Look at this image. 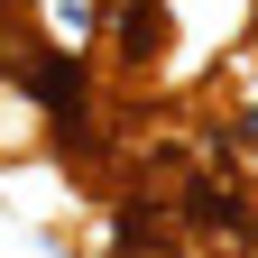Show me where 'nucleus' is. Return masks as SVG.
I'll use <instances>...</instances> for the list:
<instances>
[{
  "label": "nucleus",
  "mask_w": 258,
  "mask_h": 258,
  "mask_svg": "<svg viewBox=\"0 0 258 258\" xmlns=\"http://www.w3.org/2000/svg\"><path fill=\"white\" fill-rule=\"evenodd\" d=\"M166 19V64H175V102L212 74L221 55L258 46V0H157Z\"/></svg>",
  "instance_id": "obj_1"
}]
</instances>
